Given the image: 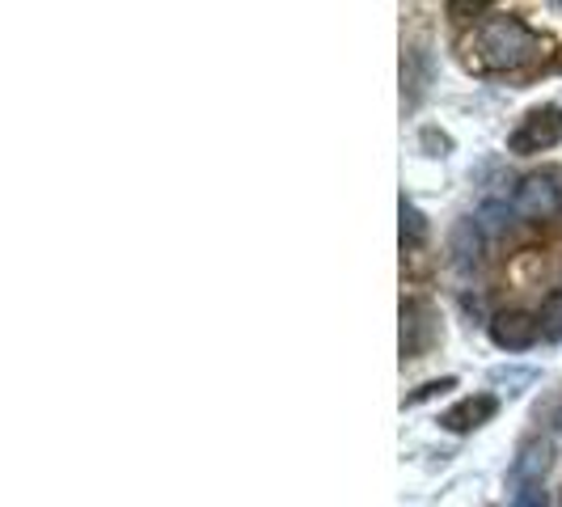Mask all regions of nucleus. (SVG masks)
I'll return each instance as SVG.
<instances>
[{
  "label": "nucleus",
  "instance_id": "nucleus-3",
  "mask_svg": "<svg viewBox=\"0 0 562 507\" xmlns=\"http://www.w3.org/2000/svg\"><path fill=\"white\" fill-rule=\"evenodd\" d=\"M562 144V106H533L525 114L512 136H507V153L516 157H533V153H550Z\"/></svg>",
  "mask_w": 562,
  "mask_h": 507
},
{
  "label": "nucleus",
  "instance_id": "nucleus-10",
  "mask_svg": "<svg viewBox=\"0 0 562 507\" xmlns=\"http://www.w3.org/2000/svg\"><path fill=\"white\" fill-rule=\"evenodd\" d=\"M449 390H457V376H440V381H427V385H419L415 394L402 397V410H406V406H419V402H427V397L449 394Z\"/></svg>",
  "mask_w": 562,
  "mask_h": 507
},
{
  "label": "nucleus",
  "instance_id": "nucleus-9",
  "mask_svg": "<svg viewBox=\"0 0 562 507\" xmlns=\"http://www.w3.org/2000/svg\"><path fill=\"white\" fill-rule=\"evenodd\" d=\"M537 317H541V338H546V342H562V288L541 301V313H537Z\"/></svg>",
  "mask_w": 562,
  "mask_h": 507
},
{
  "label": "nucleus",
  "instance_id": "nucleus-1",
  "mask_svg": "<svg viewBox=\"0 0 562 507\" xmlns=\"http://www.w3.org/2000/svg\"><path fill=\"white\" fill-rule=\"evenodd\" d=\"M457 52L470 72H512V68H525L541 52V34L516 13H486L457 43Z\"/></svg>",
  "mask_w": 562,
  "mask_h": 507
},
{
  "label": "nucleus",
  "instance_id": "nucleus-8",
  "mask_svg": "<svg viewBox=\"0 0 562 507\" xmlns=\"http://www.w3.org/2000/svg\"><path fill=\"white\" fill-rule=\"evenodd\" d=\"M423 241H427V221H423V212L415 203L402 199V254L419 250Z\"/></svg>",
  "mask_w": 562,
  "mask_h": 507
},
{
  "label": "nucleus",
  "instance_id": "nucleus-11",
  "mask_svg": "<svg viewBox=\"0 0 562 507\" xmlns=\"http://www.w3.org/2000/svg\"><path fill=\"white\" fill-rule=\"evenodd\" d=\"M512 507H550V495H546L541 482H525V486H516V504Z\"/></svg>",
  "mask_w": 562,
  "mask_h": 507
},
{
  "label": "nucleus",
  "instance_id": "nucleus-4",
  "mask_svg": "<svg viewBox=\"0 0 562 507\" xmlns=\"http://www.w3.org/2000/svg\"><path fill=\"white\" fill-rule=\"evenodd\" d=\"M440 338V317L431 309V301L406 296L402 301V360H423Z\"/></svg>",
  "mask_w": 562,
  "mask_h": 507
},
{
  "label": "nucleus",
  "instance_id": "nucleus-6",
  "mask_svg": "<svg viewBox=\"0 0 562 507\" xmlns=\"http://www.w3.org/2000/svg\"><path fill=\"white\" fill-rule=\"evenodd\" d=\"M499 415V397L495 394H470L461 402H452L449 410L440 415V427L452 431V436H465V431H479L486 422Z\"/></svg>",
  "mask_w": 562,
  "mask_h": 507
},
{
  "label": "nucleus",
  "instance_id": "nucleus-7",
  "mask_svg": "<svg viewBox=\"0 0 562 507\" xmlns=\"http://www.w3.org/2000/svg\"><path fill=\"white\" fill-rule=\"evenodd\" d=\"M546 465H550V440H541V436H529V440L520 444V452H516V461H512V486L541 482Z\"/></svg>",
  "mask_w": 562,
  "mask_h": 507
},
{
  "label": "nucleus",
  "instance_id": "nucleus-5",
  "mask_svg": "<svg viewBox=\"0 0 562 507\" xmlns=\"http://www.w3.org/2000/svg\"><path fill=\"white\" fill-rule=\"evenodd\" d=\"M486 335L499 351H529L541 342V317L529 309H504L486 322Z\"/></svg>",
  "mask_w": 562,
  "mask_h": 507
},
{
  "label": "nucleus",
  "instance_id": "nucleus-2",
  "mask_svg": "<svg viewBox=\"0 0 562 507\" xmlns=\"http://www.w3.org/2000/svg\"><path fill=\"white\" fill-rule=\"evenodd\" d=\"M512 212L525 221H550L562 212V173L559 169H537L525 173L516 195H512Z\"/></svg>",
  "mask_w": 562,
  "mask_h": 507
}]
</instances>
